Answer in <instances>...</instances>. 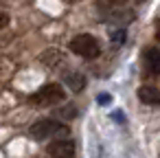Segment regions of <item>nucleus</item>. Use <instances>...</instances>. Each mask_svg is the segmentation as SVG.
<instances>
[{"label": "nucleus", "mask_w": 160, "mask_h": 158, "mask_svg": "<svg viewBox=\"0 0 160 158\" xmlns=\"http://www.w3.org/2000/svg\"><path fill=\"white\" fill-rule=\"evenodd\" d=\"M125 3H127V0H97V7L99 9H105V11H116Z\"/></svg>", "instance_id": "nucleus-9"}, {"label": "nucleus", "mask_w": 160, "mask_h": 158, "mask_svg": "<svg viewBox=\"0 0 160 158\" xmlns=\"http://www.w3.org/2000/svg\"><path fill=\"white\" fill-rule=\"evenodd\" d=\"M138 99L145 105H160V90L156 86H140L138 88Z\"/></svg>", "instance_id": "nucleus-6"}, {"label": "nucleus", "mask_w": 160, "mask_h": 158, "mask_svg": "<svg viewBox=\"0 0 160 158\" xmlns=\"http://www.w3.org/2000/svg\"><path fill=\"white\" fill-rule=\"evenodd\" d=\"M57 114H59V116H75V114H77V110L68 105V108H64V110H62V112H57Z\"/></svg>", "instance_id": "nucleus-12"}, {"label": "nucleus", "mask_w": 160, "mask_h": 158, "mask_svg": "<svg viewBox=\"0 0 160 158\" xmlns=\"http://www.w3.org/2000/svg\"><path fill=\"white\" fill-rule=\"evenodd\" d=\"M40 62L48 68H59L62 64H66V55L59 51V48H46L42 55H40Z\"/></svg>", "instance_id": "nucleus-5"}, {"label": "nucleus", "mask_w": 160, "mask_h": 158, "mask_svg": "<svg viewBox=\"0 0 160 158\" xmlns=\"http://www.w3.org/2000/svg\"><path fill=\"white\" fill-rule=\"evenodd\" d=\"M9 20H11V18H9L7 11H0V29H5V27L9 24Z\"/></svg>", "instance_id": "nucleus-11"}, {"label": "nucleus", "mask_w": 160, "mask_h": 158, "mask_svg": "<svg viewBox=\"0 0 160 158\" xmlns=\"http://www.w3.org/2000/svg\"><path fill=\"white\" fill-rule=\"evenodd\" d=\"M110 40H112V42H116V44H121V42L125 40V31H123V29L112 31V33H110Z\"/></svg>", "instance_id": "nucleus-10"}, {"label": "nucleus", "mask_w": 160, "mask_h": 158, "mask_svg": "<svg viewBox=\"0 0 160 158\" xmlns=\"http://www.w3.org/2000/svg\"><path fill=\"white\" fill-rule=\"evenodd\" d=\"M142 57H145V66L149 68V73L151 75H160V48L147 46Z\"/></svg>", "instance_id": "nucleus-7"}, {"label": "nucleus", "mask_w": 160, "mask_h": 158, "mask_svg": "<svg viewBox=\"0 0 160 158\" xmlns=\"http://www.w3.org/2000/svg\"><path fill=\"white\" fill-rule=\"evenodd\" d=\"M136 3H145V0H136Z\"/></svg>", "instance_id": "nucleus-15"}, {"label": "nucleus", "mask_w": 160, "mask_h": 158, "mask_svg": "<svg viewBox=\"0 0 160 158\" xmlns=\"http://www.w3.org/2000/svg\"><path fill=\"white\" fill-rule=\"evenodd\" d=\"M99 103H101V105H108V103H112V97L103 92V94H99Z\"/></svg>", "instance_id": "nucleus-13"}, {"label": "nucleus", "mask_w": 160, "mask_h": 158, "mask_svg": "<svg viewBox=\"0 0 160 158\" xmlns=\"http://www.w3.org/2000/svg\"><path fill=\"white\" fill-rule=\"evenodd\" d=\"M29 134L35 138V140H44V138H51V136H57V134H68V127L55 119H38L31 127H29Z\"/></svg>", "instance_id": "nucleus-3"}, {"label": "nucleus", "mask_w": 160, "mask_h": 158, "mask_svg": "<svg viewBox=\"0 0 160 158\" xmlns=\"http://www.w3.org/2000/svg\"><path fill=\"white\" fill-rule=\"evenodd\" d=\"M51 158H72L75 156V140L70 138H57L53 143H48L46 147Z\"/></svg>", "instance_id": "nucleus-4"}, {"label": "nucleus", "mask_w": 160, "mask_h": 158, "mask_svg": "<svg viewBox=\"0 0 160 158\" xmlns=\"http://www.w3.org/2000/svg\"><path fill=\"white\" fill-rule=\"evenodd\" d=\"M64 86H68L72 92H81V90L86 88V77H83V73H77V70L64 73Z\"/></svg>", "instance_id": "nucleus-8"}, {"label": "nucleus", "mask_w": 160, "mask_h": 158, "mask_svg": "<svg viewBox=\"0 0 160 158\" xmlns=\"http://www.w3.org/2000/svg\"><path fill=\"white\" fill-rule=\"evenodd\" d=\"M33 105H57V103H64L66 101V90L62 84H44L38 92L31 94L29 99Z\"/></svg>", "instance_id": "nucleus-1"}, {"label": "nucleus", "mask_w": 160, "mask_h": 158, "mask_svg": "<svg viewBox=\"0 0 160 158\" xmlns=\"http://www.w3.org/2000/svg\"><path fill=\"white\" fill-rule=\"evenodd\" d=\"M68 48H70L75 55L86 57V59H94V57H99V53H101L99 40H97L94 35H88V33H81V35L72 38L70 44H68Z\"/></svg>", "instance_id": "nucleus-2"}, {"label": "nucleus", "mask_w": 160, "mask_h": 158, "mask_svg": "<svg viewBox=\"0 0 160 158\" xmlns=\"http://www.w3.org/2000/svg\"><path fill=\"white\" fill-rule=\"evenodd\" d=\"M114 119H116L118 123H123V114H121V112H114Z\"/></svg>", "instance_id": "nucleus-14"}]
</instances>
